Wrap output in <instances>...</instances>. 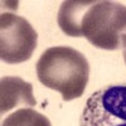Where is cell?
Here are the masks:
<instances>
[{"instance_id":"obj_1","label":"cell","mask_w":126,"mask_h":126,"mask_svg":"<svg viewBox=\"0 0 126 126\" xmlns=\"http://www.w3.org/2000/svg\"><path fill=\"white\" fill-rule=\"evenodd\" d=\"M42 85L58 91L63 101L81 97L90 77V64L81 52L67 46L52 47L43 52L37 63Z\"/></svg>"},{"instance_id":"obj_2","label":"cell","mask_w":126,"mask_h":126,"mask_svg":"<svg viewBox=\"0 0 126 126\" xmlns=\"http://www.w3.org/2000/svg\"><path fill=\"white\" fill-rule=\"evenodd\" d=\"M125 33L126 6L117 1H92L81 20L79 37L100 49H119Z\"/></svg>"},{"instance_id":"obj_3","label":"cell","mask_w":126,"mask_h":126,"mask_svg":"<svg viewBox=\"0 0 126 126\" xmlns=\"http://www.w3.org/2000/svg\"><path fill=\"white\" fill-rule=\"evenodd\" d=\"M79 126H126V83L93 92L83 109Z\"/></svg>"},{"instance_id":"obj_4","label":"cell","mask_w":126,"mask_h":126,"mask_svg":"<svg viewBox=\"0 0 126 126\" xmlns=\"http://www.w3.org/2000/svg\"><path fill=\"white\" fill-rule=\"evenodd\" d=\"M38 34L28 20L13 13L0 15V58L18 64L32 58L37 48Z\"/></svg>"},{"instance_id":"obj_5","label":"cell","mask_w":126,"mask_h":126,"mask_svg":"<svg viewBox=\"0 0 126 126\" xmlns=\"http://www.w3.org/2000/svg\"><path fill=\"white\" fill-rule=\"evenodd\" d=\"M37 103L33 96V86L20 77L5 76L0 81V112L13 110L16 106H34Z\"/></svg>"},{"instance_id":"obj_6","label":"cell","mask_w":126,"mask_h":126,"mask_svg":"<svg viewBox=\"0 0 126 126\" xmlns=\"http://www.w3.org/2000/svg\"><path fill=\"white\" fill-rule=\"evenodd\" d=\"M92 4L90 0H68V1H63L58 16L57 22L61 28V30L64 34L69 37H77L79 38V27H81V20L85 15L87 8Z\"/></svg>"},{"instance_id":"obj_7","label":"cell","mask_w":126,"mask_h":126,"mask_svg":"<svg viewBox=\"0 0 126 126\" xmlns=\"http://www.w3.org/2000/svg\"><path fill=\"white\" fill-rule=\"evenodd\" d=\"M1 126H52L47 116L33 109H20L3 120Z\"/></svg>"},{"instance_id":"obj_8","label":"cell","mask_w":126,"mask_h":126,"mask_svg":"<svg viewBox=\"0 0 126 126\" xmlns=\"http://www.w3.org/2000/svg\"><path fill=\"white\" fill-rule=\"evenodd\" d=\"M121 47H122V56H124V61L126 63V33L121 37Z\"/></svg>"}]
</instances>
